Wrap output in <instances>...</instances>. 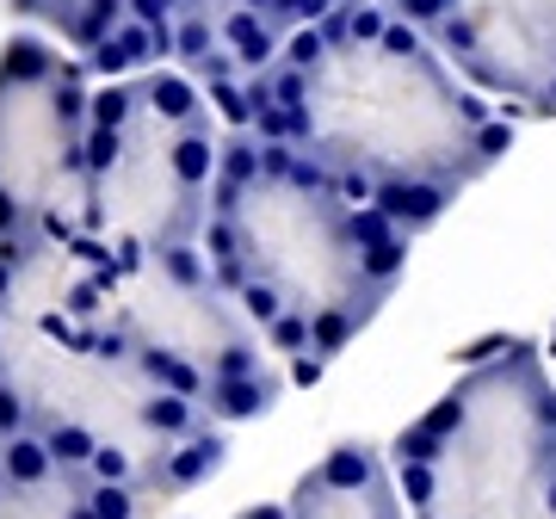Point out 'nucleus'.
Instances as JSON below:
<instances>
[{"label":"nucleus","instance_id":"obj_2","mask_svg":"<svg viewBox=\"0 0 556 519\" xmlns=\"http://www.w3.org/2000/svg\"><path fill=\"white\" fill-rule=\"evenodd\" d=\"M408 241L371 204H346L328 167L285 142L229 130L204 204L199 254L273 353L328 365L396 284Z\"/></svg>","mask_w":556,"mask_h":519},{"label":"nucleus","instance_id":"obj_4","mask_svg":"<svg viewBox=\"0 0 556 519\" xmlns=\"http://www.w3.org/2000/svg\"><path fill=\"white\" fill-rule=\"evenodd\" d=\"M390 13L477 87L556 112V0H390Z\"/></svg>","mask_w":556,"mask_h":519},{"label":"nucleus","instance_id":"obj_5","mask_svg":"<svg viewBox=\"0 0 556 519\" xmlns=\"http://www.w3.org/2000/svg\"><path fill=\"white\" fill-rule=\"evenodd\" d=\"M328 7H340V0H236L229 13H248V20H260L266 31H273L278 43L291 38V31H303V25H316Z\"/></svg>","mask_w":556,"mask_h":519},{"label":"nucleus","instance_id":"obj_6","mask_svg":"<svg viewBox=\"0 0 556 519\" xmlns=\"http://www.w3.org/2000/svg\"><path fill=\"white\" fill-rule=\"evenodd\" d=\"M551 346H556V340H551Z\"/></svg>","mask_w":556,"mask_h":519},{"label":"nucleus","instance_id":"obj_1","mask_svg":"<svg viewBox=\"0 0 556 519\" xmlns=\"http://www.w3.org/2000/svg\"><path fill=\"white\" fill-rule=\"evenodd\" d=\"M248 137L285 142L328 167L346 204H371L415 236L489 174L514 124L489 118L452 68L383 0H340L236 80Z\"/></svg>","mask_w":556,"mask_h":519},{"label":"nucleus","instance_id":"obj_3","mask_svg":"<svg viewBox=\"0 0 556 519\" xmlns=\"http://www.w3.org/2000/svg\"><path fill=\"white\" fill-rule=\"evenodd\" d=\"M217 142L223 130L204 105V87L179 68H149L87 93L80 236H93L118 266L199 241Z\"/></svg>","mask_w":556,"mask_h":519}]
</instances>
